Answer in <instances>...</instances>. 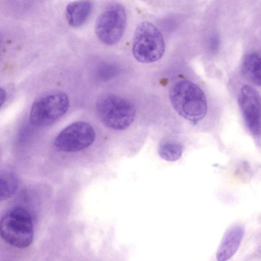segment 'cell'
I'll return each instance as SVG.
<instances>
[{"label": "cell", "instance_id": "4fadbf2b", "mask_svg": "<svg viewBox=\"0 0 261 261\" xmlns=\"http://www.w3.org/2000/svg\"><path fill=\"white\" fill-rule=\"evenodd\" d=\"M183 152L182 145L177 142L172 141L162 142L158 148V153L163 160L174 162L180 158Z\"/></svg>", "mask_w": 261, "mask_h": 261}, {"label": "cell", "instance_id": "277c9868", "mask_svg": "<svg viewBox=\"0 0 261 261\" xmlns=\"http://www.w3.org/2000/svg\"><path fill=\"white\" fill-rule=\"evenodd\" d=\"M165 50L164 37L158 28L148 21L140 23L133 38L132 51L135 58L144 63L160 60Z\"/></svg>", "mask_w": 261, "mask_h": 261}, {"label": "cell", "instance_id": "5bb4252c", "mask_svg": "<svg viewBox=\"0 0 261 261\" xmlns=\"http://www.w3.org/2000/svg\"><path fill=\"white\" fill-rule=\"evenodd\" d=\"M7 97L6 91L1 87H0V108L4 103Z\"/></svg>", "mask_w": 261, "mask_h": 261}, {"label": "cell", "instance_id": "8fae6325", "mask_svg": "<svg viewBox=\"0 0 261 261\" xmlns=\"http://www.w3.org/2000/svg\"><path fill=\"white\" fill-rule=\"evenodd\" d=\"M260 59V54L251 53L246 55L242 64L244 75L252 83L258 86L261 84Z\"/></svg>", "mask_w": 261, "mask_h": 261}, {"label": "cell", "instance_id": "5b68a950", "mask_svg": "<svg viewBox=\"0 0 261 261\" xmlns=\"http://www.w3.org/2000/svg\"><path fill=\"white\" fill-rule=\"evenodd\" d=\"M69 100L64 92L56 91L46 94L36 100L31 107L30 123L37 127H45L59 119L67 112Z\"/></svg>", "mask_w": 261, "mask_h": 261}, {"label": "cell", "instance_id": "30bf717a", "mask_svg": "<svg viewBox=\"0 0 261 261\" xmlns=\"http://www.w3.org/2000/svg\"><path fill=\"white\" fill-rule=\"evenodd\" d=\"M93 9L91 0H77L69 3L66 9V18L72 28L83 25L90 16Z\"/></svg>", "mask_w": 261, "mask_h": 261}, {"label": "cell", "instance_id": "52a82bcc", "mask_svg": "<svg viewBox=\"0 0 261 261\" xmlns=\"http://www.w3.org/2000/svg\"><path fill=\"white\" fill-rule=\"evenodd\" d=\"M95 138V132L88 122H74L63 129L55 141L56 148L62 152H74L91 145Z\"/></svg>", "mask_w": 261, "mask_h": 261}, {"label": "cell", "instance_id": "8992f818", "mask_svg": "<svg viewBox=\"0 0 261 261\" xmlns=\"http://www.w3.org/2000/svg\"><path fill=\"white\" fill-rule=\"evenodd\" d=\"M127 15L124 7L115 3L109 6L98 16L95 26V34L103 43L117 44L124 33Z\"/></svg>", "mask_w": 261, "mask_h": 261}, {"label": "cell", "instance_id": "9c48e42d", "mask_svg": "<svg viewBox=\"0 0 261 261\" xmlns=\"http://www.w3.org/2000/svg\"><path fill=\"white\" fill-rule=\"evenodd\" d=\"M244 235V228L240 224H234L225 232L218 248L217 259L225 261L237 252Z\"/></svg>", "mask_w": 261, "mask_h": 261}, {"label": "cell", "instance_id": "6da1fadb", "mask_svg": "<svg viewBox=\"0 0 261 261\" xmlns=\"http://www.w3.org/2000/svg\"><path fill=\"white\" fill-rule=\"evenodd\" d=\"M169 98L177 113L185 119L197 123L207 112V101L203 91L188 80L176 83L170 89Z\"/></svg>", "mask_w": 261, "mask_h": 261}, {"label": "cell", "instance_id": "3957f363", "mask_svg": "<svg viewBox=\"0 0 261 261\" xmlns=\"http://www.w3.org/2000/svg\"><path fill=\"white\" fill-rule=\"evenodd\" d=\"M96 111L102 123L115 130L128 127L136 116L135 107L130 100L112 94H105L98 99Z\"/></svg>", "mask_w": 261, "mask_h": 261}, {"label": "cell", "instance_id": "ba28073f", "mask_svg": "<svg viewBox=\"0 0 261 261\" xmlns=\"http://www.w3.org/2000/svg\"><path fill=\"white\" fill-rule=\"evenodd\" d=\"M238 102L246 126L252 135L259 136L260 98L258 91L251 85H244L241 89Z\"/></svg>", "mask_w": 261, "mask_h": 261}, {"label": "cell", "instance_id": "7a4b0ae2", "mask_svg": "<svg viewBox=\"0 0 261 261\" xmlns=\"http://www.w3.org/2000/svg\"><path fill=\"white\" fill-rule=\"evenodd\" d=\"M0 236L9 245L18 248L29 246L33 241L32 217L25 208L14 206L0 219Z\"/></svg>", "mask_w": 261, "mask_h": 261}, {"label": "cell", "instance_id": "9a60e30c", "mask_svg": "<svg viewBox=\"0 0 261 261\" xmlns=\"http://www.w3.org/2000/svg\"><path fill=\"white\" fill-rule=\"evenodd\" d=\"M1 35H0V44H1Z\"/></svg>", "mask_w": 261, "mask_h": 261}, {"label": "cell", "instance_id": "7c38bea8", "mask_svg": "<svg viewBox=\"0 0 261 261\" xmlns=\"http://www.w3.org/2000/svg\"><path fill=\"white\" fill-rule=\"evenodd\" d=\"M18 187V180L13 173L0 172V201L7 200L14 195Z\"/></svg>", "mask_w": 261, "mask_h": 261}]
</instances>
